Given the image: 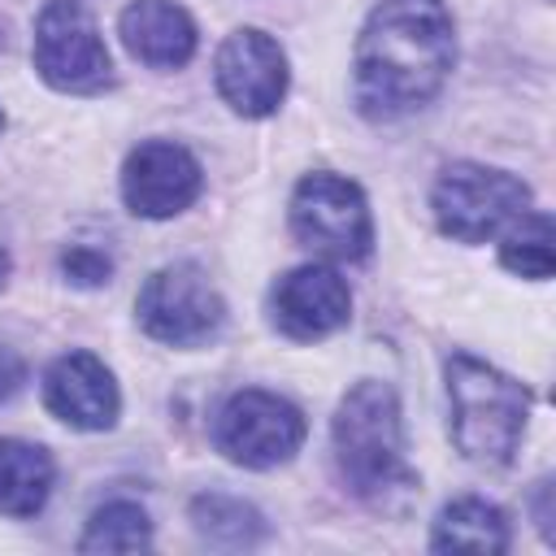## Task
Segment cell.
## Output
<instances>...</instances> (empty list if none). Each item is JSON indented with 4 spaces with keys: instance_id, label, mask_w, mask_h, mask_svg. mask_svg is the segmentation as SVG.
<instances>
[{
    "instance_id": "obj_1",
    "label": "cell",
    "mask_w": 556,
    "mask_h": 556,
    "mask_svg": "<svg viewBox=\"0 0 556 556\" xmlns=\"http://www.w3.org/2000/svg\"><path fill=\"white\" fill-rule=\"evenodd\" d=\"M456 61L443 0H382L356 39V104L374 122H395L430 104Z\"/></svg>"
},
{
    "instance_id": "obj_2",
    "label": "cell",
    "mask_w": 556,
    "mask_h": 556,
    "mask_svg": "<svg viewBox=\"0 0 556 556\" xmlns=\"http://www.w3.org/2000/svg\"><path fill=\"white\" fill-rule=\"evenodd\" d=\"M334 439V460L352 495L361 500H391L400 491H413V469L404 460V421H400V400L387 382L365 378L356 382L330 426Z\"/></svg>"
},
{
    "instance_id": "obj_3",
    "label": "cell",
    "mask_w": 556,
    "mask_h": 556,
    "mask_svg": "<svg viewBox=\"0 0 556 556\" xmlns=\"http://www.w3.org/2000/svg\"><path fill=\"white\" fill-rule=\"evenodd\" d=\"M443 374H447V400H452V439L460 456L482 465H504L521 443L530 391L517 378L465 352H452Z\"/></svg>"
},
{
    "instance_id": "obj_4",
    "label": "cell",
    "mask_w": 556,
    "mask_h": 556,
    "mask_svg": "<svg viewBox=\"0 0 556 556\" xmlns=\"http://www.w3.org/2000/svg\"><path fill=\"white\" fill-rule=\"evenodd\" d=\"M434 222L443 235L460 243H482L500 230H508L530 208V187L513 178L508 169L456 161L434 182Z\"/></svg>"
},
{
    "instance_id": "obj_5",
    "label": "cell",
    "mask_w": 556,
    "mask_h": 556,
    "mask_svg": "<svg viewBox=\"0 0 556 556\" xmlns=\"http://www.w3.org/2000/svg\"><path fill=\"white\" fill-rule=\"evenodd\" d=\"M291 230L304 248L334 261H361L374 248V222L361 187L326 169L300 178L291 195Z\"/></svg>"
},
{
    "instance_id": "obj_6",
    "label": "cell",
    "mask_w": 556,
    "mask_h": 556,
    "mask_svg": "<svg viewBox=\"0 0 556 556\" xmlns=\"http://www.w3.org/2000/svg\"><path fill=\"white\" fill-rule=\"evenodd\" d=\"M135 313H139V326L156 343H169V348H200L226 321V304H222L217 287L191 261L156 269L143 282L139 300H135Z\"/></svg>"
},
{
    "instance_id": "obj_7",
    "label": "cell",
    "mask_w": 556,
    "mask_h": 556,
    "mask_svg": "<svg viewBox=\"0 0 556 556\" xmlns=\"http://www.w3.org/2000/svg\"><path fill=\"white\" fill-rule=\"evenodd\" d=\"M35 70L56 91H100L113 78L109 48L83 0H48L35 22Z\"/></svg>"
},
{
    "instance_id": "obj_8",
    "label": "cell",
    "mask_w": 556,
    "mask_h": 556,
    "mask_svg": "<svg viewBox=\"0 0 556 556\" xmlns=\"http://www.w3.org/2000/svg\"><path fill=\"white\" fill-rule=\"evenodd\" d=\"M304 434H308L304 413L291 400L261 391V387L235 391L222 404L217 426H213L217 447L235 465H248V469H274L282 460H291L300 452Z\"/></svg>"
},
{
    "instance_id": "obj_9",
    "label": "cell",
    "mask_w": 556,
    "mask_h": 556,
    "mask_svg": "<svg viewBox=\"0 0 556 556\" xmlns=\"http://www.w3.org/2000/svg\"><path fill=\"white\" fill-rule=\"evenodd\" d=\"M222 100L243 117H269L287 96V52L256 26L226 35L213 61Z\"/></svg>"
},
{
    "instance_id": "obj_10",
    "label": "cell",
    "mask_w": 556,
    "mask_h": 556,
    "mask_svg": "<svg viewBox=\"0 0 556 556\" xmlns=\"http://www.w3.org/2000/svg\"><path fill=\"white\" fill-rule=\"evenodd\" d=\"M200 187H204L200 161L182 143H169V139L139 143L122 169V195H126L130 213L152 217V222L191 208Z\"/></svg>"
},
{
    "instance_id": "obj_11",
    "label": "cell",
    "mask_w": 556,
    "mask_h": 556,
    "mask_svg": "<svg viewBox=\"0 0 556 556\" xmlns=\"http://www.w3.org/2000/svg\"><path fill=\"white\" fill-rule=\"evenodd\" d=\"M352 313V291L330 265H300L269 291V317L287 339L313 343L334 334Z\"/></svg>"
},
{
    "instance_id": "obj_12",
    "label": "cell",
    "mask_w": 556,
    "mask_h": 556,
    "mask_svg": "<svg viewBox=\"0 0 556 556\" xmlns=\"http://www.w3.org/2000/svg\"><path fill=\"white\" fill-rule=\"evenodd\" d=\"M43 404L74 430H109L117 421L122 395L104 361L91 352H65L43 374Z\"/></svg>"
},
{
    "instance_id": "obj_13",
    "label": "cell",
    "mask_w": 556,
    "mask_h": 556,
    "mask_svg": "<svg viewBox=\"0 0 556 556\" xmlns=\"http://www.w3.org/2000/svg\"><path fill=\"white\" fill-rule=\"evenodd\" d=\"M122 43L152 70H178L195 52V22L174 0H130L117 17Z\"/></svg>"
},
{
    "instance_id": "obj_14",
    "label": "cell",
    "mask_w": 556,
    "mask_h": 556,
    "mask_svg": "<svg viewBox=\"0 0 556 556\" xmlns=\"http://www.w3.org/2000/svg\"><path fill=\"white\" fill-rule=\"evenodd\" d=\"M56 465L39 443L0 439V513L4 517H35L52 495Z\"/></svg>"
},
{
    "instance_id": "obj_15",
    "label": "cell",
    "mask_w": 556,
    "mask_h": 556,
    "mask_svg": "<svg viewBox=\"0 0 556 556\" xmlns=\"http://www.w3.org/2000/svg\"><path fill=\"white\" fill-rule=\"evenodd\" d=\"M430 547L434 552H508V517L478 495L452 500L434 517Z\"/></svg>"
},
{
    "instance_id": "obj_16",
    "label": "cell",
    "mask_w": 556,
    "mask_h": 556,
    "mask_svg": "<svg viewBox=\"0 0 556 556\" xmlns=\"http://www.w3.org/2000/svg\"><path fill=\"white\" fill-rule=\"evenodd\" d=\"M191 521L200 530V539L217 543V547H252L265 534V521L252 504L235 500V495H195L191 500Z\"/></svg>"
},
{
    "instance_id": "obj_17",
    "label": "cell",
    "mask_w": 556,
    "mask_h": 556,
    "mask_svg": "<svg viewBox=\"0 0 556 556\" xmlns=\"http://www.w3.org/2000/svg\"><path fill=\"white\" fill-rule=\"evenodd\" d=\"M152 543V521L130 500H109L91 513L78 547L83 552H143Z\"/></svg>"
},
{
    "instance_id": "obj_18",
    "label": "cell",
    "mask_w": 556,
    "mask_h": 556,
    "mask_svg": "<svg viewBox=\"0 0 556 556\" xmlns=\"http://www.w3.org/2000/svg\"><path fill=\"white\" fill-rule=\"evenodd\" d=\"M500 261H504L513 274H521V278H534V282L552 278V217L526 208V213L504 230V252H500Z\"/></svg>"
},
{
    "instance_id": "obj_19",
    "label": "cell",
    "mask_w": 556,
    "mask_h": 556,
    "mask_svg": "<svg viewBox=\"0 0 556 556\" xmlns=\"http://www.w3.org/2000/svg\"><path fill=\"white\" fill-rule=\"evenodd\" d=\"M61 269H65V278L78 282V287H100V282H109V274H113V261H109L104 252H96V248H70V252L61 256Z\"/></svg>"
},
{
    "instance_id": "obj_20",
    "label": "cell",
    "mask_w": 556,
    "mask_h": 556,
    "mask_svg": "<svg viewBox=\"0 0 556 556\" xmlns=\"http://www.w3.org/2000/svg\"><path fill=\"white\" fill-rule=\"evenodd\" d=\"M26 382V365L13 348H0V400H9L17 387Z\"/></svg>"
},
{
    "instance_id": "obj_21",
    "label": "cell",
    "mask_w": 556,
    "mask_h": 556,
    "mask_svg": "<svg viewBox=\"0 0 556 556\" xmlns=\"http://www.w3.org/2000/svg\"><path fill=\"white\" fill-rule=\"evenodd\" d=\"M4 278H9V252L0 248V287H4Z\"/></svg>"
},
{
    "instance_id": "obj_22",
    "label": "cell",
    "mask_w": 556,
    "mask_h": 556,
    "mask_svg": "<svg viewBox=\"0 0 556 556\" xmlns=\"http://www.w3.org/2000/svg\"><path fill=\"white\" fill-rule=\"evenodd\" d=\"M0 130H4V113H0Z\"/></svg>"
}]
</instances>
